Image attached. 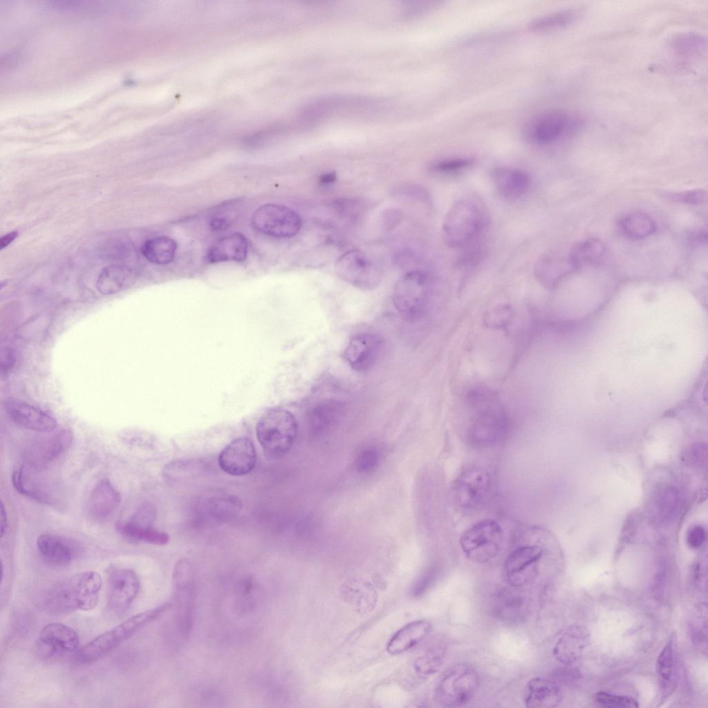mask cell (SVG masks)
I'll use <instances>...</instances> for the list:
<instances>
[{"instance_id":"cell-1","label":"cell","mask_w":708,"mask_h":708,"mask_svg":"<svg viewBox=\"0 0 708 708\" xmlns=\"http://www.w3.org/2000/svg\"><path fill=\"white\" fill-rule=\"evenodd\" d=\"M102 587V578L98 572H82L48 588L41 604L47 613L55 615L91 611L99 602Z\"/></svg>"},{"instance_id":"cell-2","label":"cell","mask_w":708,"mask_h":708,"mask_svg":"<svg viewBox=\"0 0 708 708\" xmlns=\"http://www.w3.org/2000/svg\"><path fill=\"white\" fill-rule=\"evenodd\" d=\"M468 402L475 411L466 434L469 443L488 447L503 440L510 431V422L496 395L478 388L469 393Z\"/></svg>"},{"instance_id":"cell-3","label":"cell","mask_w":708,"mask_h":708,"mask_svg":"<svg viewBox=\"0 0 708 708\" xmlns=\"http://www.w3.org/2000/svg\"><path fill=\"white\" fill-rule=\"evenodd\" d=\"M490 222L488 210L475 196H464L454 202L442 223V239L452 248H464L475 241Z\"/></svg>"},{"instance_id":"cell-4","label":"cell","mask_w":708,"mask_h":708,"mask_svg":"<svg viewBox=\"0 0 708 708\" xmlns=\"http://www.w3.org/2000/svg\"><path fill=\"white\" fill-rule=\"evenodd\" d=\"M171 606V603H165L136 614L112 629L97 636L77 652V661L82 664H89L106 656L141 628L158 617Z\"/></svg>"},{"instance_id":"cell-5","label":"cell","mask_w":708,"mask_h":708,"mask_svg":"<svg viewBox=\"0 0 708 708\" xmlns=\"http://www.w3.org/2000/svg\"><path fill=\"white\" fill-rule=\"evenodd\" d=\"M297 434V424L293 415L284 409L266 411L257 425L258 440L268 454L280 456L292 447Z\"/></svg>"},{"instance_id":"cell-6","label":"cell","mask_w":708,"mask_h":708,"mask_svg":"<svg viewBox=\"0 0 708 708\" xmlns=\"http://www.w3.org/2000/svg\"><path fill=\"white\" fill-rule=\"evenodd\" d=\"M431 292V275L424 270H413L396 282L393 301L396 310L405 319H417L425 312Z\"/></svg>"},{"instance_id":"cell-7","label":"cell","mask_w":708,"mask_h":708,"mask_svg":"<svg viewBox=\"0 0 708 708\" xmlns=\"http://www.w3.org/2000/svg\"><path fill=\"white\" fill-rule=\"evenodd\" d=\"M504 532L494 519L481 520L467 529L460 538V546L465 557L472 561L486 563L501 552Z\"/></svg>"},{"instance_id":"cell-8","label":"cell","mask_w":708,"mask_h":708,"mask_svg":"<svg viewBox=\"0 0 708 708\" xmlns=\"http://www.w3.org/2000/svg\"><path fill=\"white\" fill-rule=\"evenodd\" d=\"M478 684L474 669L465 664L454 665L438 680L434 690L435 700L443 707L463 706L475 695Z\"/></svg>"},{"instance_id":"cell-9","label":"cell","mask_w":708,"mask_h":708,"mask_svg":"<svg viewBox=\"0 0 708 708\" xmlns=\"http://www.w3.org/2000/svg\"><path fill=\"white\" fill-rule=\"evenodd\" d=\"M335 270L342 280L362 290L375 288L382 281V270L371 255L353 250L345 252L336 261Z\"/></svg>"},{"instance_id":"cell-10","label":"cell","mask_w":708,"mask_h":708,"mask_svg":"<svg viewBox=\"0 0 708 708\" xmlns=\"http://www.w3.org/2000/svg\"><path fill=\"white\" fill-rule=\"evenodd\" d=\"M252 227L257 232L277 238H292L301 230L302 219L292 209L279 204H265L253 213Z\"/></svg>"},{"instance_id":"cell-11","label":"cell","mask_w":708,"mask_h":708,"mask_svg":"<svg viewBox=\"0 0 708 708\" xmlns=\"http://www.w3.org/2000/svg\"><path fill=\"white\" fill-rule=\"evenodd\" d=\"M579 126V121L568 111L555 109L546 111L532 119L524 129L525 138L537 145H550L567 135Z\"/></svg>"},{"instance_id":"cell-12","label":"cell","mask_w":708,"mask_h":708,"mask_svg":"<svg viewBox=\"0 0 708 708\" xmlns=\"http://www.w3.org/2000/svg\"><path fill=\"white\" fill-rule=\"evenodd\" d=\"M492 481L484 468L472 467L463 471L453 485V496L456 504L465 510H475L484 505L490 499Z\"/></svg>"},{"instance_id":"cell-13","label":"cell","mask_w":708,"mask_h":708,"mask_svg":"<svg viewBox=\"0 0 708 708\" xmlns=\"http://www.w3.org/2000/svg\"><path fill=\"white\" fill-rule=\"evenodd\" d=\"M174 599L179 631L188 636L193 624L195 583L192 567L187 560L179 561L174 568Z\"/></svg>"},{"instance_id":"cell-14","label":"cell","mask_w":708,"mask_h":708,"mask_svg":"<svg viewBox=\"0 0 708 708\" xmlns=\"http://www.w3.org/2000/svg\"><path fill=\"white\" fill-rule=\"evenodd\" d=\"M80 645L77 633L59 622L44 626L36 641V652L44 659H55L75 652Z\"/></svg>"},{"instance_id":"cell-15","label":"cell","mask_w":708,"mask_h":708,"mask_svg":"<svg viewBox=\"0 0 708 708\" xmlns=\"http://www.w3.org/2000/svg\"><path fill=\"white\" fill-rule=\"evenodd\" d=\"M544 550L538 544H525L512 550L504 563V573L510 586L523 587L537 573Z\"/></svg>"},{"instance_id":"cell-16","label":"cell","mask_w":708,"mask_h":708,"mask_svg":"<svg viewBox=\"0 0 708 708\" xmlns=\"http://www.w3.org/2000/svg\"><path fill=\"white\" fill-rule=\"evenodd\" d=\"M108 586V608L113 614L121 615L137 597L140 589V581L133 570L116 568L112 569L109 574Z\"/></svg>"},{"instance_id":"cell-17","label":"cell","mask_w":708,"mask_h":708,"mask_svg":"<svg viewBox=\"0 0 708 708\" xmlns=\"http://www.w3.org/2000/svg\"><path fill=\"white\" fill-rule=\"evenodd\" d=\"M257 454L252 441L248 437H239L225 446L218 456V464L225 473L241 476L254 468Z\"/></svg>"},{"instance_id":"cell-18","label":"cell","mask_w":708,"mask_h":708,"mask_svg":"<svg viewBox=\"0 0 708 708\" xmlns=\"http://www.w3.org/2000/svg\"><path fill=\"white\" fill-rule=\"evenodd\" d=\"M521 588L509 585L497 592L494 597L492 611L499 620L508 624H516L527 618L530 601Z\"/></svg>"},{"instance_id":"cell-19","label":"cell","mask_w":708,"mask_h":708,"mask_svg":"<svg viewBox=\"0 0 708 708\" xmlns=\"http://www.w3.org/2000/svg\"><path fill=\"white\" fill-rule=\"evenodd\" d=\"M382 346V341L378 335L362 333L350 339L344 350V357L353 370L365 371L375 363Z\"/></svg>"},{"instance_id":"cell-20","label":"cell","mask_w":708,"mask_h":708,"mask_svg":"<svg viewBox=\"0 0 708 708\" xmlns=\"http://www.w3.org/2000/svg\"><path fill=\"white\" fill-rule=\"evenodd\" d=\"M5 409L14 422L30 430L48 432L57 427V421L54 418L27 403L8 401L5 404Z\"/></svg>"},{"instance_id":"cell-21","label":"cell","mask_w":708,"mask_h":708,"mask_svg":"<svg viewBox=\"0 0 708 708\" xmlns=\"http://www.w3.org/2000/svg\"><path fill=\"white\" fill-rule=\"evenodd\" d=\"M37 547L42 559L53 566H65L78 554L75 544L57 534H41L37 539Z\"/></svg>"},{"instance_id":"cell-22","label":"cell","mask_w":708,"mask_h":708,"mask_svg":"<svg viewBox=\"0 0 708 708\" xmlns=\"http://www.w3.org/2000/svg\"><path fill=\"white\" fill-rule=\"evenodd\" d=\"M68 431H62L50 438L32 443L24 453L27 463L35 467H44L60 455L71 444Z\"/></svg>"},{"instance_id":"cell-23","label":"cell","mask_w":708,"mask_h":708,"mask_svg":"<svg viewBox=\"0 0 708 708\" xmlns=\"http://www.w3.org/2000/svg\"><path fill=\"white\" fill-rule=\"evenodd\" d=\"M121 496L107 479H102L92 490L87 503L88 515L94 520L109 518L118 507Z\"/></svg>"},{"instance_id":"cell-24","label":"cell","mask_w":708,"mask_h":708,"mask_svg":"<svg viewBox=\"0 0 708 708\" xmlns=\"http://www.w3.org/2000/svg\"><path fill=\"white\" fill-rule=\"evenodd\" d=\"M492 178L498 194L508 201H514L523 196L531 183L528 173L510 167L495 169Z\"/></svg>"},{"instance_id":"cell-25","label":"cell","mask_w":708,"mask_h":708,"mask_svg":"<svg viewBox=\"0 0 708 708\" xmlns=\"http://www.w3.org/2000/svg\"><path fill=\"white\" fill-rule=\"evenodd\" d=\"M588 630L581 626L569 627L557 640L553 648L555 658L563 664L576 662L589 641Z\"/></svg>"},{"instance_id":"cell-26","label":"cell","mask_w":708,"mask_h":708,"mask_svg":"<svg viewBox=\"0 0 708 708\" xmlns=\"http://www.w3.org/2000/svg\"><path fill=\"white\" fill-rule=\"evenodd\" d=\"M248 241L244 234L234 233L225 236L212 246L207 252L206 259L209 263L225 261H243L248 254Z\"/></svg>"},{"instance_id":"cell-27","label":"cell","mask_w":708,"mask_h":708,"mask_svg":"<svg viewBox=\"0 0 708 708\" xmlns=\"http://www.w3.org/2000/svg\"><path fill=\"white\" fill-rule=\"evenodd\" d=\"M561 698L560 687L552 680L537 677L530 679L528 682L525 698L527 707H555L560 703Z\"/></svg>"},{"instance_id":"cell-28","label":"cell","mask_w":708,"mask_h":708,"mask_svg":"<svg viewBox=\"0 0 708 708\" xmlns=\"http://www.w3.org/2000/svg\"><path fill=\"white\" fill-rule=\"evenodd\" d=\"M431 631V624L428 620L411 622L393 635L387 645V651L392 655L404 653L425 639Z\"/></svg>"},{"instance_id":"cell-29","label":"cell","mask_w":708,"mask_h":708,"mask_svg":"<svg viewBox=\"0 0 708 708\" xmlns=\"http://www.w3.org/2000/svg\"><path fill=\"white\" fill-rule=\"evenodd\" d=\"M136 280L132 269L122 265H110L100 272L96 288L102 295H109L129 288Z\"/></svg>"},{"instance_id":"cell-30","label":"cell","mask_w":708,"mask_h":708,"mask_svg":"<svg viewBox=\"0 0 708 708\" xmlns=\"http://www.w3.org/2000/svg\"><path fill=\"white\" fill-rule=\"evenodd\" d=\"M574 268L568 256L566 258L555 255H545L536 262L534 272L539 281L545 286H552L563 274Z\"/></svg>"},{"instance_id":"cell-31","label":"cell","mask_w":708,"mask_h":708,"mask_svg":"<svg viewBox=\"0 0 708 708\" xmlns=\"http://www.w3.org/2000/svg\"><path fill=\"white\" fill-rule=\"evenodd\" d=\"M604 243L597 238H587L575 243L570 250L568 257L575 268L593 265L598 262L605 253Z\"/></svg>"},{"instance_id":"cell-32","label":"cell","mask_w":708,"mask_h":708,"mask_svg":"<svg viewBox=\"0 0 708 708\" xmlns=\"http://www.w3.org/2000/svg\"><path fill=\"white\" fill-rule=\"evenodd\" d=\"M618 225L627 237L640 240L653 234L656 230V223L647 214L642 212H632L622 216Z\"/></svg>"},{"instance_id":"cell-33","label":"cell","mask_w":708,"mask_h":708,"mask_svg":"<svg viewBox=\"0 0 708 708\" xmlns=\"http://www.w3.org/2000/svg\"><path fill=\"white\" fill-rule=\"evenodd\" d=\"M177 249L176 241L166 236L147 240L141 247L143 256L151 263L164 265L173 261Z\"/></svg>"},{"instance_id":"cell-34","label":"cell","mask_w":708,"mask_h":708,"mask_svg":"<svg viewBox=\"0 0 708 708\" xmlns=\"http://www.w3.org/2000/svg\"><path fill=\"white\" fill-rule=\"evenodd\" d=\"M670 47L675 55L682 58L696 57L706 50V38L693 32H681L673 36Z\"/></svg>"},{"instance_id":"cell-35","label":"cell","mask_w":708,"mask_h":708,"mask_svg":"<svg viewBox=\"0 0 708 708\" xmlns=\"http://www.w3.org/2000/svg\"><path fill=\"white\" fill-rule=\"evenodd\" d=\"M675 642L674 636H671L656 660V673L661 687L664 690L670 689L674 680L676 669Z\"/></svg>"},{"instance_id":"cell-36","label":"cell","mask_w":708,"mask_h":708,"mask_svg":"<svg viewBox=\"0 0 708 708\" xmlns=\"http://www.w3.org/2000/svg\"><path fill=\"white\" fill-rule=\"evenodd\" d=\"M116 530L124 537L136 541L145 542L153 545L162 546L169 541L167 533L155 528H139L131 526L123 521L115 524Z\"/></svg>"},{"instance_id":"cell-37","label":"cell","mask_w":708,"mask_h":708,"mask_svg":"<svg viewBox=\"0 0 708 708\" xmlns=\"http://www.w3.org/2000/svg\"><path fill=\"white\" fill-rule=\"evenodd\" d=\"M678 503V492L673 487H664L655 494L654 507L658 518L669 520L674 514Z\"/></svg>"},{"instance_id":"cell-38","label":"cell","mask_w":708,"mask_h":708,"mask_svg":"<svg viewBox=\"0 0 708 708\" xmlns=\"http://www.w3.org/2000/svg\"><path fill=\"white\" fill-rule=\"evenodd\" d=\"M579 11L576 9H567L556 12L542 17L532 22L531 28L537 30H546L564 27L572 23L579 16Z\"/></svg>"},{"instance_id":"cell-39","label":"cell","mask_w":708,"mask_h":708,"mask_svg":"<svg viewBox=\"0 0 708 708\" xmlns=\"http://www.w3.org/2000/svg\"><path fill=\"white\" fill-rule=\"evenodd\" d=\"M341 409L342 404L337 401L322 402L311 411V423L315 428H323L338 417Z\"/></svg>"},{"instance_id":"cell-40","label":"cell","mask_w":708,"mask_h":708,"mask_svg":"<svg viewBox=\"0 0 708 708\" xmlns=\"http://www.w3.org/2000/svg\"><path fill=\"white\" fill-rule=\"evenodd\" d=\"M25 469V467L22 466L13 472L12 476V482L15 489L21 494L26 496L39 503L50 504V502L49 501L47 496L44 494L39 490L36 489L33 485L28 481Z\"/></svg>"},{"instance_id":"cell-41","label":"cell","mask_w":708,"mask_h":708,"mask_svg":"<svg viewBox=\"0 0 708 708\" xmlns=\"http://www.w3.org/2000/svg\"><path fill=\"white\" fill-rule=\"evenodd\" d=\"M445 655V649L435 648L416 659L414 663L416 671L422 676H431L441 667Z\"/></svg>"},{"instance_id":"cell-42","label":"cell","mask_w":708,"mask_h":708,"mask_svg":"<svg viewBox=\"0 0 708 708\" xmlns=\"http://www.w3.org/2000/svg\"><path fill=\"white\" fill-rule=\"evenodd\" d=\"M156 516V507L151 503L140 505L131 516L124 521L127 524L140 528H152Z\"/></svg>"},{"instance_id":"cell-43","label":"cell","mask_w":708,"mask_h":708,"mask_svg":"<svg viewBox=\"0 0 708 708\" xmlns=\"http://www.w3.org/2000/svg\"><path fill=\"white\" fill-rule=\"evenodd\" d=\"M595 702L602 707L608 708L637 707L638 702L631 696L615 695L599 691L595 696Z\"/></svg>"},{"instance_id":"cell-44","label":"cell","mask_w":708,"mask_h":708,"mask_svg":"<svg viewBox=\"0 0 708 708\" xmlns=\"http://www.w3.org/2000/svg\"><path fill=\"white\" fill-rule=\"evenodd\" d=\"M473 163L474 160L470 158H447L434 163L431 169L438 174H451L469 167Z\"/></svg>"},{"instance_id":"cell-45","label":"cell","mask_w":708,"mask_h":708,"mask_svg":"<svg viewBox=\"0 0 708 708\" xmlns=\"http://www.w3.org/2000/svg\"><path fill=\"white\" fill-rule=\"evenodd\" d=\"M380 461L379 451L375 448H366L362 451L355 460L357 469L362 473L373 470Z\"/></svg>"},{"instance_id":"cell-46","label":"cell","mask_w":708,"mask_h":708,"mask_svg":"<svg viewBox=\"0 0 708 708\" xmlns=\"http://www.w3.org/2000/svg\"><path fill=\"white\" fill-rule=\"evenodd\" d=\"M237 218V213L224 208L215 212L209 219V225L213 231H223L232 225Z\"/></svg>"},{"instance_id":"cell-47","label":"cell","mask_w":708,"mask_h":708,"mask_svg":"<svg viewBox=\"0 0 708 708\" xmlns=\"http://www.w3.org/2000/svg\"><path fill=\"white\" fill-rule=\"evenodd\" d=\"M671 200L689 204V205H700L702 204L706 199V192L700 189L687 190L679 192L668 193L667 194Z\"/></svg>"},{"instance_id":"cell-48","label":"cell","mask_w":708,"mask_h":708,"mask_svg":"<svg viewBox=\"0 0 708 708\" xmlns=\"http://www.w3.org/2000/svg\"><path fill=\"white\" fill-rule=\"evenodd\" d=\"M436 572L434 569H429L425 572L416 582L412 589L413 597H418L422 595L436 580Z\"/></svg>"},{"instance_id":"cell-49","label":"cell","mask_w":708,"mask_h":708,"mask_svg":"<svg viewBox=\"0 0 708 708\" xmlns=\"http://www.w3.org/2000/svg\"><path fill=\"white\" fill-rule=\"evenodd\" d=\"M0 360L1 375L6 376L10 373L15 365V357L12 350L8 347L1 348Z\"/></svg>"},{"instance_id":"cell-50","label":"cell","mask_w":708,"mask_h":708,"mask_svg":"<svg viewBox=\"0 0 708 708\" xmlns=\"http://www.w3.org/2000/svg\"><path fill=\"white\" fill-rule=\"evenodd\" d=\"M706 538V533L701 526H694L687 533V541L691 548H698L704 543Z\"/></svg>"},{"instance_id":"cell-51","label":"cell","mask_w":708,"mask_h":708,"mask_svg":"<svg viewBox=\"0 0 708 708\" xmlns=\"http://www.w3.org/2000/svg\"><path fill=\"white\" fill-rule=\"evenodd\" d=\"M1 514H0V532L1 537L2 538L5 534L7 529L8 519L7 513L4 507L3 503L1 502Z\"/></svg>"},{"instance_id":"cell-52","label":"cell","mask_w":708,"mask_h":708,"mask_svg":"<svg viewBox=\"0 0 708 708\" xmlns=\"http://www.w3.org/2000/svg\"><path fill=\"white\" fill-rule=\"evenodd\" d=\"M17 235L18 232L17 231H13L2 236L0 239V249L3 250L4 248L7 247L16 239Z\"/></svg>"},{"instance_id":"cell-53","label":"cell","mask_w":708,"mask_h":708,"mask_svg":"<svg viewBox=\"0 0 708 708\" xmlns=\"http://www.w3.org/2000/svg\"><path fill=\"white\" fill-rule=\"evenodd\" d=\"M336 180V174L334 172L326 173L322 175L319 178V183L322 185H328L333 183Z\"/></svg>"}]
</instances>
